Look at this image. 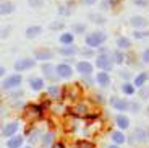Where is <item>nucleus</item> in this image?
<instances>
[{"instance_id":"nucleus-1","label":"nucleus","mask_w":149,"mask_h":148,"mask_svg":"<svg viewBox=\"0 0 149 148\" xmlns=\"http://www.w3.org/2000/svg\"><path fill=\"white\" fill-rule=\"evenodd\" d=\"M115 60H113V54H110L109 51H104L102 54L96 57V67L101 68V70H105V72H110L112 67H113Z\"/></svg>"},{"instance_id":"nucleus-2","label":"nucleus","mask_w":149,"mask_h":148,"mask_svg":"<svg viewBox=\"0 0 149 148\" xmlns=\"http://www.w3.org/2000/svg\"><path fill=\"white\" fill-rule=\"evenodd\" d=\"M105 39H107V34L105 33H102V31H94V33L86 36V46L91 49L101 47V44H104Z\"/></svg>"},{"instance_id":"nucleus-3","label":"nucleus","mask_w":149,"mask_h":148,"mask_svg":"<svg viewBox=\"0 0 149 148\" xmlns=\"http://www.w3.org/2000/svg\"><path fill=\"white\" fill-rule=\"evenodd\" d=\"M148 140V132L146 129L143 127H136L131 133V138H130V143H144Z\"/></svg>"},{"instance_id":"nucleus-4","label":"nucleus","mask_w":149,"mask_h":148,"mask_svg":"<svg viewBox=\"0 0 149 148\" xmlns=\"http://www.w3.org/2000/svg\"><path fill=\"white\" fill-rule=\"evenodd\" d=\"M23 78L21 75H11V77H7L3 80V83H2V88L3 90H11V88H18L19 85H21Z\"/></svg>"},{"instance_id":"nucleus-5","label":"nucleus","mask_w":149,"mask_h":148,"mask_svg":"<svg viewBox=\"0 0 149 148\" xmlns=\"http://www.w3.org/2000/svg\"><path fill=\"white\" fill-rule=\"evenodd\" d=\"M34 60L33 59H18L15 62V70L16 72H24V70H29V68H33L34 67Z\"/></svg>"},{"instance_id":"nucleus-6","label":"nucleus","mask_w":149,"mask_h":148,"mask_svg":"<svg viewBox=\"0 0 149 148\" xmlns=\"http://www.w3.org/2000/svg\"><path fill=\"white\" fill-rule=\"evenodd\" d=\"M55 73H57V77H60V78H70L71 73H73V68H71L68 63H58V65L55 67Z\"/></svg>"},{"instance_id":"nucleus-7","label":"nucleus","mask_w":149,"mask_h":148,"mask_svg":"<svg viewBox=\"0 0 149 148\" xmlns=\"http://www.w3.org/2000/svg\"><path fill=\"white\" fill-rule=\"evenodd\" d=\"M110 104L115 111H128L130 109V103L127 99H122V98H112L110 99Z\"/></svg>"},{"instance_id":"nucleus-8","label":"nucleus","mask_w":149,"mask_h":148,"mask_svg":"<svg viewBox=\"0 0 149 148\" xmlns=\"http://www.w3.org/2000/svg\"><path fill=\"white\" fill-rule=\"evenodd\" d=\"M18 129H19V124L16 122V121H13V122H10V124H5V127L2 129V135H3V137H13V135L18 132Z\"/></svg>"},{"instance_id":"nucleus-9","label":"nucleus","mask_w":149,"mask_h":148,"mask_svg":"<svg viewBox=\"0 0 149 148\" xmlns=\"http://www.w3.org/2000/svg\"><path fill=\"white\" fill-rule=\"evenodd\" d=\"M76 72H79L81 75H91L93 73V63L81 60V62L76 63Z\"/></svg>"},{"instance_id":"nucleus-10","label":"nucleus","mask_w":149,"mask_h":148,"mask_svg":"<svg viewBox=\"0 0 149 148\" xmlns=\"http://www.w3.org/2000/svg\"><path fill=\"white\" fill-rule=\"evenodd\" d=\"M96 82L97 85H101V86H109L110 85V77H109L107 72H99V73L96 75Z\"/></svg>"},{"instance_id":"nucleus-11","label":"nucleus","mask_w":149,"mask_h":148,"mask_svg":"<svg viewBox=\"0 0 149 148\" xmlns=\"http://www.w3.org/2000/svg\"><path fill=\"white\" fill-rule=\"evenodd\" d=\"M115 124H117V127H118L120 130H125V129L130 127V119H128L127 116H123V114H118L115 117Z\"/></svg>"},{"instance_id":"nucleus-12","label":"nucleus","mask_w":149,"mask_h":148,"mask_svg":"<svg viewBox=\"0 0 149 148\" xmlns=\"http://www.w3.org/2000/svg\"><path fill=\"white\" fill-rule=\"evenodd\" d=\"M54 57V52L52 51H47V49H44V51H36V54H34V59L37 60H50Z\"/></svg>"},{"instance_id":"nucleus-13","label":"nucleus","mask_w":149,"mask_h":148,"mask_svg":"<svg viewBox=\"0 0 149 148\" xmlns=\"http://www.w3.org/2000/svg\"><path fill=\"white\" fill-rule=\"evenodd\" d=\"M41 33H42L41 26H29V28L26 30V37L28 39H34V37H37Z\"/></svg>"},{"instance_id":"nucleus-14","label":"nucleus","mask_w":149,"mask_h":148,"mask_svg":"<svg viewBox=\"0 0 149 148\" xmlns=\"http://www.w3.org/2000/svg\"><path fill=\"white\" fill-rule=\"evenodd\" d=\"M130 25L133 26V28H144V26L148 25V20L143 18V16H133V18L130 20Z\"/></svg>"},{"instance_id":"nucleus-15","label":"nucleus","mask_w":149,"mask_h":148,"mask_svg":"<svg viewBox=\"0 0 149 148\" xmlns=\"http://www.w3.org/2000/svg\"><path fill=\"white\" fill-rule=\"evenodd\" d=\"M146 82H148V73H146V72H141L139 75L134 77V83H133V85L136 86V88H143Z\"/></svg>"},{"instance_id":"nucleus-16","label":"nucleus","mask_w":149,"mask_h":148,"mask_svg":"<svg viewBox=\"0 0 149 148\" xmlns=\"http://www.w3.org/2000/svg\"><path fill=\"white\" fill-rule=\"evenodd\" d=\"M23 145V137H8L7 140V147L8 148H19Z\"/></svg>"},{"instance_id":"nucleus-17","label":"nucleus","mask_w":149,"mask_h":148,"mask_svg":"<svg viewBox=\"0 0 149 148\" xmlns=\"http://www.w3.org/2000/svg\"><path fill=\"white\" fill-rule=\"evenodd\" d=\"M112 142L117 143V145H122V143L127 142V137H125V133H123L122 130H117V132L112 133Z\"/></svg>"},{"instance_id":"nucleus-18","label":"nucleus","mask_w":149,"mask_h":148,"mask_svg":"<svg viewBox=\"0 0 149 148\" xmlns=\"http://www.w3.org/2000/svg\"><path fill=\"white\" fill-rule=\"evenodd\" d=\"M42 109L44 107L41 106V104H34V106L29 107V112H28V117L34 119V117H39V116L42 114Z\"/></svg>"},{"instance_id":"nucleus-19","label":"nucleus","mask_w":149,"mask_h":148,"mask_svg":"<svg viewBox=\"0 0 149 148\" xmlns=\"http://www.w3.org/2000/svg\"><path fill=\"white\" fill-rule=\"evenodd\" d=\"M29 86H31V90H34V91H39V90L44 88V80H42V78H31Z\"/></svg>"},{"instance_id":"nucleus-20","label":"nucleus","mask_w":149,"mask_h":148,"mask_svg":"<svg viewBox=\"0 0 149 148\" xmlns=\"http://www.w3.org/2000/svg\"><path fill=\"white\" fill-rule=\"evenodd\" d=\"M15 11V5L11 2H2V15H10Z\"/></svg>"},{"instance_id":"nucleus-21","label":"nucleus","mask_w":149,"mask_h":148,"mask_svg":"<svg viewBox=\"0 0 149 148\" xmlns=\"http://www.w3.org/2000/svg\"><path fill=\"white\" fill-rule=\"evenodd\" d=\"M58 52H60V54H63V56H74V54L78 52V49L70 44V46H65V47L58 49Z\"/></svg>"},{"instance_id":"nucleus-22","label":"nucleus","mask_w":149,"mask_h":148,"mask_svg":"<svg viewBox=\"0 0 149 148\" xmlns=\"http://www.w3.org/2000/svg\"><path fill=\"white\" fill-rule=\"evenodd\" d=\"M130 46H131V41L128 39V37L122 36V37L117 39V47H118V49H128Z\"/></svg>"},{"instance_id":"nucleus-23","label":"nucleus","mask_w":149,"mask_h":148,"mask_svg":"<svg viewBox=\"0 0 149 148\" xmlns=\"http://www.w3.org/2000/svg\"><path fill=\"white\" fill-rule=\"evenodd\" d=\"M54 70H55V67L50 65V63H45V65L42 67V72H44V75H45L47 78H50V80H54V78H55V77H54Z\"/></svg>"},{"instance_id":"nucleus-24","label":"nucleus","mask_w":149,"mask_h":148,"mask_svg":"<svg viewBox=\"0 0 149 148\" xmlns=\"http://www.w3.org/2000/svg\"><path fill=\"white\" fill-rule=\"evenodd\" d=\"M60 42H62L63 46L73 44V34H71V33H63L62 36H60Z\"/></svg>"},{"instance_id":"nucleus-25","label":"nucleus","mask_w":149,"mask_h":148,"mask_svg":"<svg viewBox=\"0 0 149 148\" xmlns=\"http://www.w3.org/2000/svg\"><path fill=\"white\" fill-rule=\"evenodd\" d=\"M134 88H136V86L134 85H131V83H123L122 85V91L125 93V94H128V96H131V94H134Z\"/></svg>"},{"instance_id":"nucleus-26","label":"nucleus","mask_w":149,"mask_h":148,"mask_svg":"<svg viewBox=\"0 0 149 148\" xmlns=\"http://www.w3.org/2000/svg\"><path fill=\"white\" fill-rule=\"evenodd\" d=\"M54 143V133L52 132H49V133H45L44 137H42V147H50V145Z\"/></svg>"},{"instance_id":"nucleus-27","label":"nucleus","mask_w":149,"mask_h":148,"mask_svg":"<svg viewBox=\"0 0 149 148\" xmlns=\"http://www.w3.org/2000/svg\"><path fill=\"white\" fill-rule=\"evenodd\" d=\"M113 60H115V63H120L122 65L123 62H125V56H123L122 51H115L113 52Z\"/></svg>"},{"instance_id":"nucleus-28","label":"nucleus","mask_w":149,"mask_h":148,"mask_svg":"<svg viewBox=\"0 0 149 148\" xmlns=\"http://www.w3.org/2000/svg\"><path fill=\"white\" fill-rule=\"evenodd\" d=\"M49 94L52 98H58V94H60V90H58V86H55V85H52V86H49Z\"/></svg>"},{"instance_id":"nucleus-29","label":"nucleus","mask_w":149,"mask_h":148,"mask_svg":"<svg viewBox=\"0 0 149 148\" xmlns=\"http://www.w3.org/2000/svg\"><path fill=\"white\" fill-rule=\"evenodd\" d=\"M73 112L76 116H84L86 114V106H84V104H79V106H76L73 109Z\"/></svg>"},{"instance_id":"nucleus-30","label":"nucleus","mask_w":149,"mask_h":148,"mask_svg":"<svg viewBox=\"0 0 149 148\" xmlns=\"http://www.w3.org/2000/svg\"><path fill=\"white\" fill-rule=\"evenodd\" d=\"M76 148H94V143L91 142H86V140H81L76 143Z\"/></svg>"},{"instance_id":"nucleus-31","label":"nucleus","mask_w":149,"mask_h":148,"mask_svg":"<svg viewBox=\"0 0 149 148\" xmlns=\"http://www.w3.org/2000/svg\"><path fill=\"white\" fill-rule=\"evenodd\" d=\"M28 2H29V5L33 8H41L42 4H44V0H28Z\"/></svg>"},{"instance_id":"nucleus-32","label":"nucleus","mask_w":149,"mask_h":148,"mask_svg":"<svg viewBox=\"0 0 149 148\" xmlns=\"http://www.w3.org/2000/svg\"><path fill=\"white\" fill-rule=\"evenodd\" d=\"M73 30L76 31V33L83 34V33L86 31V26H84V25H81V23H78V25H74V26H73Z\"/></svg>"},{"instance_id":"nucleus-33","label":"nucleus","mask_w":149,"mask_h":148,"mask_svg":"<svg viewBox=\"0 0 149 148\" xmlns=\"http://www.w3.org/2000/svg\"><path fill=\"white\" fill-rule=\"evenodd\" d=\"M133 36H134V39H143V37L148 36V33H146V31H134Z\"/></svg>"},{"instance_id":"nucleus-34","label":"nucleus","mask_w":149,"mask_h":148,"mask_svg":"<svg viewBox=\"0 0 149 148\" xmlns=\"http://www.w3.org/2000/svg\"><path fill=\"white\" fill-rule=\"evenodd\" d=\"M91 18H93L91 21H94V23H99V25H104V21H105V20L102 18V16H99V15H91Z\"/></svg>"},{"instance_id":"nucleus-35","label":"nucleus","mask_w":149,"mask_h":148,"mask_svg":"<svg viewBox=\"0 0 149 148\" xmlns=\"http://www.w3.org/2000/svg\"><path fill=\"white\" fill-rule=\"evenodd\" d=\"M63 28V23H60V21H54V23H50V30H62Z\"/></svg>"},{"instance_id":"nucleus-36","label":"nucleus","mask_w":149,"mask_h":148,"mask_svg":"<svg viewBox=\"0 0 149 148\" xmlns=\"http://www.w3.org/2000/svg\"><path fill=\"white\" fill-rule=\"evenodd\" d=\"M141 59H143V62H144V63H149V47L144 49V52H143Z\"/></svg>"},{"instance_id":"nucleus-37","label":"nucleus","mask_w":149,"mask_h":148,"mask_svg":"<svg viewBox=\"0 0 149 148\" xmlns=\"http://www.w3.org/2000/svg\"><path fill=\"white\" fill-rule=\"evenodd\" d=\"M130 109L133 112H138L139 111V104H136V103H130Z\"/></svg>"},{"instance_id":"nucleus-38","label":"nucleus","mask_w":149,"mask_h":148,"mask_svg":"<svg viewBox=\"0 0 149 148\" xmlns=\"http://www.w3.org/2000/svg\"><path fill=\"white\" fill-rule=\"evenodd\" d=\"M97 0H83V4L84 5H96Z\"/></svg>"},{"instance_id":"nucleus-39","label":"nucleus","mask_w":149,"mask_h":148,"mask_svg":"<svg viewBox=\"0 0 149 148\" xmlns=\"http://www.w3.org/2000/svg\"><path fill=\"white\" fill-rule=\"evenodd\" d=\"M89 49H91V47H89ZM89 49H84V51H81V54H84V56H91L93 52H91Z\"/></svg>"},{"instance_id":"nucleus-40","label":"nucleus","mask_w":149,"mask_h":148,"mask_svg":"<svg viewBox=\"0 0 149 148\" xmlns=\"http://www.w3.org/2000/svg\"><path fill=\"white\" fill-rule=\"evenodd\" d=\"M54 148H65V145L63 143H57V145H54Z\"/></svg>"},{"instance_id":"nucleus-41","label":"nucleus","mask_w":149,"mask_h":148,"mask_svg":"<svg viewBox=\"0 0 149 148\" xmlns=\"http://www.w3.org/2000/svg\"><path fill=\"white\" fill-rule=\"evenodd\" d=\"M5 72H7V70H5V67H2V68H0V75L3 77V75H5Z\"/></svg>"},{"instance_id":"nucleus-42","label":"nucleus","mask_w":149,"mask_h":148,"mask_svg":"<svg viewBox=\"0 0 149 148\" xmlns=\"http://www.w3.org/2000/svg\"><path fill=\"white\" fill-rule=\"evenodd\" d=\"M109 148H120V147L117 143H113V145H109Z\"/></svg>"},{"instance_id":"nucleus-43","label":"nucleus","mask_w":149,"mask_h":148,"mask_svg":"<svg viewBox=\"0 0 149 148\" xmlns=\"http://www.w3.org/2000/svg\"><path fill=\"white\" fill-rule=\"evenodd\" d=\"M28 148H31V147H28Z\"/></svg>"}]
</instances>
